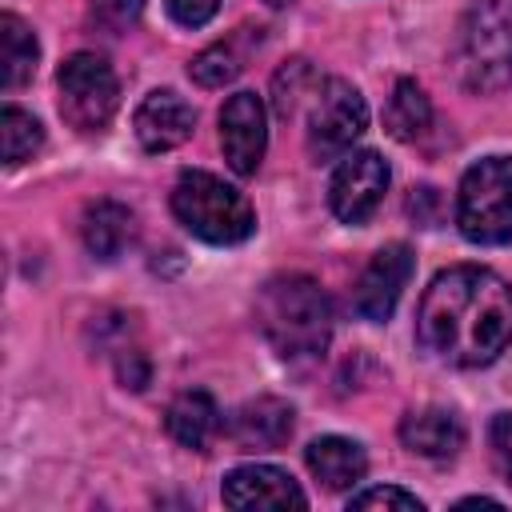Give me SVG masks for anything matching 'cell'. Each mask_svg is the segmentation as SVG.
I'll list each match as a JSON object with an SVG mask.
<instances>
[{"instance_id": "cell-28", "label": "cell", "mask_w": 512, "mask_h": 512, "mask_svg": "<svg viewBox=\"0 0 512 512\" xmlns=\"http://www.w3.org/2000/svg\"><path fill=\"white\" fill-rule=\"evenodd\" d=\"M500 508V500H488V496H468V500H460V508Z\"/></svg>"}, {"instance_id": "cell-2", "label": "cell", "mask_w": 512, "mask_h": 512, "mask_svg": "<svg viewBox=\"0 0 512 512\" xmlns=\"http://www.w3.org/2000/svg\"><path fill=\"white\" fill-rule=\"evenodd\" d=\"M256 324L280 360L312 364L332 340V304L312 276L280 272L256 296Z\"/></svg>"}, {"instance_id": "cell-29", "label": "cell", "mask_w": 512, "mask_h": 512, "mask_svg": "<svg viewBox=\"0 0 512 512\" xmlns=\"http://www.w3.org/2000/svg\"><path fill=\"white\" fill-rule=\"evenodd\" d=\"M264 4H272V8H284V4H292V0H264Z\"/></svg>"}, {"instance_id": "cell-8", "label": "cell", "mask_w": 512, "mask_h": 512, "mask_svg": "<svg viewBox=\"0 0 512 512\" xmlns=\"http://www.w3.org/2000/svg\"><path fill=\"white\" fill-rule=\"evenodd\" d=\"M384 188H388V164L380 160V152H372V148L344 152L332 172V184H328V204H332L336 220L364 224L376 212V204L384 200Z\"/></svg>"}, {"instance_id": "cell-17", "label": "cell", "mask_w": 512, "mask_h": 512, "mask_svg": "<svg viewBox=\"0 0 512 512\" xmlns=\"http://www.w3.org/2000/svg\"><path fill=\"white\" fill-rule=\"evenodd\" d=\"M80 240L96 260H116L136 240V216L116 200H96L80 216Z\"/></svg>"}, {"instance_id": "cell-14", "label": "cell", "mask_w": 512, "mask_h": 512, "mask_svg": "<svg viewBox=\"0 0 512 512\" xmlns=\"http://www.w3.org/2000/svg\"><path fill=\"white\" fill-rule=\"evenodd\" d=\"M400 444L424 460H452L464 448V420L452 408H416L400 420Z\"/></svg>"}, {"instance_id": "cell-3", "label": "cell", "mask_w": 512, "mask_h": 512, "mask_svg": "<svg viewBox=\"0 0 512 512\" xmlns=\"http://www.w3.org/2000/svg\"><path fill=\"white\" fill-rule=\"evenodd\" d=\"M456 76L468 92L492 96L512 84V0H472L456 28Z\"/></svg>"}, {"instance_id": "cell-10", "label": "cell", "mask_w": 512, "mask_h": 512, "mask_svg": "<svg viewBox=\"0 0 512 512\" xmlns=\"http://www.w3.org/2000/svg\"><path fill=\"white\" fill-rule=\"evenodd\" d=\"M220 148L236 176H252L268 148V116L256 92H236L220 108Z\"/></svg>"}, {"instance_id": "cell-22", "label": "cell", "mask_w": 512, "mask_h": 512, "mask_svg": "<svg viewBox=\"0 0 512 512\" xmlns=\"http://www.w3.org/2000/svg\"><path fill=\"white\" fill-rule=\"evenodd\" d=\"M316 84V76H312V68H308V60H288L280 72H276V80H272V100H276V112L284 116V120H292L296 112H300V100H304V88H312Z\"/></svg>"}, {"instance_id": "cell-13", "label": "cell", "mask_w": 512, "mask_h": 512, "mask_svg": "<svg viewBox=\"0 0 512 512\" xmlns=\"http://www.w3.org/2000/svg\"><path fill=\"white\" fill-rule=\"evenodd\" d=\"M292 408L276 396H256L248 404H240L228 420V436L236 448L244 452H272L292 436Z\"/></svg>"}, {"instance_id": "cell-12", "label": "cell", "mask_w": 512, "mask_h": 512, "mask_svg": "<svg viewBox=\"0 0 512 512\" xmlns=\"http://www.w3.org/2000/svg\"><path fill=\"white\" fill-rule=\"evenodd\" d=\"M132 128H136V140H140L144 152H168V148H176L192 136L196 112L180 92L156 88L140 100V108L132 116Z\"/></svg>"}, {"instance_id": "cell-11", "label": "cell", "mask_w": 512, "mask_h": 512, "mask_svg": "<svg viewBox=\"0 0 512 512\" xmlns=\"http://www.w3.org/2000/svg\"><path fill=\"white\" fill-rule=\"evenodd\" d=\"M220 496L236 512H252V508H308V496L300 492V484L284 468H272V464L232 468L224 476Z\"/></svg>"}, {"instance_id": "cell-21", "label": "cell", "mask_w": 512, "mask_h": 512, "mask_svg": "<svg viewBox=\"0 0 512 512\" xmlns=\"http://www.w3.org/2000/svg\"><path fill=\"white\" fill-rule=\"evenodd\" d=\"M0 140H4V164L8 168H16V164H24V160H32L36 152H40V144H44V128H40V120H32L24 108H4L0 112Z\"/></svg>"}, {"instance_id": "cell-15", "label": "cell", "mask_w": 512, "mask_h": 512, "mask_svg": "<svg viewBox=\"0 0 512 512\" xmlns=\"http://www.w3.org/2000/svg\"><path fill=\"white\" fill-rule=\"evenodd\" d=\"M164 428H168V436H172L180 448L204 452V448L220 436L224 420H220L216 400H212L204 388H188V392H180V396L168 404V412H164Z\"/></svg>"}, {"instance_id": "cell-19", "label": "cell", "mask_w": 512, "mask_h": 512, "mask_svg": "<svg viewBox=\"0 0 512 512\" xmlns=\"http://www.w3.org/2000/svg\"><path fill=\"white\" fill-rule=\"evenodd\" d=\"M384 124L404 144H412V140H420L428 132L432 104H428V96H424V88L416 80H396V88L388 96V108H384Z\"/></svg>"}, {"instance_id": "cell-27", "label": "cell", "mask_w": 512, "mask_h": 512, "mask_svg": "<svg viewBox=\"0 0 512 512\" xmlns=\"http://www.w3.org/2000/svg\"><path fill=\"white\" fill-rule=\"evenodd\" d=\"M116 376H120V384L124 388H144L148 384V360H144V352L140 348H120L116 352Z\"/></svg>"}, {"instance_id": "cell-23", "label": "cell", "mask_w": 512, "mask_h": 512, "mask_svg": "<svg viewBox=\"0 0 512 512\" xmlns=\"http://www.w3.org/2000/svg\"><path fill=\"white\" fill-rule=\"evenodd\" d=\"M348 508H400V512H420L424 500L416 492H404V488H364V492H352L348 496Z\"/></svg>"}, {"instance_id": "cell-9", "label": "cell", "mask_w": 512, "mask_h": 512, "mask_svg": "<svg viewBox=\"0 0 512 512\" xmlns=\"http://www.w3.org/2000/svg\"><path fill=\"white\" fill-rule=\"evenodd\" d=\"M408 276H412V248L408 244H384L364 264V272L352 284V308H356V316L368 320V324H384L396 312L400 292L408 288Z\"/></svg>"}, {"instance_id": "cell-24", "label": "cell", "mask_w": 512, "mask_h": 512, "mask_svg": "<svg viewBox=\"0 0 512 512\" xmlns=\"http://www.w3.org/2000/svg\"><path fill=\"white\" fill-rule=\"evenodd\" d=\"M144 12V0H92V24L104 32H128Z\"/></svg>"}, {"instance_id": "cell-5", "label": "cell", "mask_w": 512, "mask_h": 512, "mask_svg": "<svg viewBox=\"0 0 512 512\" xmlns=\"http://www.w3.org/2000/svg\"><path fill=\"white\" fill-rule=\"evenodd\" d=\"M456 224L472 244L512 240V156L476 160L456 192Z\"/></svg>"}, {"instance_id": "cell-16", "label": "cell", "mask_w": 512, "mask_h": 512, "mask_svg": "<svg viewBox=\"0 0 512 512\" xmlns=\"http://www.w3.org/2000/svg\"><path fill=\"white\" fill-rule=\"evenodd\" d=\"M304 460H308V472L328 488V492H344V488H356L368 472V456L356 440L348 436H320L304 448Z\"/></svg>"}, {"instance_id": "cell-20", "label": "cell", "mask_w": 512, "mask_h": 512, "mask_svg": "<svg viewBox=\"0 0 512 512\" xmlns=\"http://www.w3.org/2000/svg\"><path fill=\"white\" fill-rule=\"evenodd\" d=\"M248 28H240L236 36H228V40H220V44H212V48H204L192 64H188V72H192V80L200 84V88H224L228 80H236L240 72H244V60H248V48H244V36Z\"/></svg>"}, {"instance_id": "cell-1", "label": "cell", "mask_w": 512, "mask_h": 512, "mask_svg": "<svg viewBox=\"0 0 512 512\" xmlns=\"http://www.w3.org/2000/svg\"><path fill=\"white\" fill-rule=\"evenodd\" d=\"M416 336L452 368L492 364L512 344V284L476 264L440 272L420 296Z\"/></svg>"}, {"instance_id": "cell-26", "label": "cell", "mask_w": 512, "mask_h": 512, "mask_svg": "<svg viewBox=\"0 0 512 512\" xmlns=\"http://www.w3.org/2000/svg\"><path fill=\"white\" fill-rule=\"evenodd\" d=\"M216 8H220V0H168V16L176 24H184V28L208 24L216 16Z\"/></svg>"}, {"instance_id": "cell-7", "label": "cell", "mask_w": 512, "mask_h": 512, "mask_svg": "<svg viewBox=\"0 0 512 512\" xmlns=\"http://www.w3.org/2000/svg\"><path fill=\"white\" fill-rule=\"evenodd\" d=\"M56 88H60V116L80 132L104 128L120 100L116 72L96 52H72L56 72Z\"/></svg>"}, {"instance_id": "cell-4", "label": "cell", "mask_w": 512, "mask_h": 512, "mask_svg": "<svg viewBox=\"0 0 512 512\" xmlns=\"http://www.w3.org/2000/svg\"><path fill=\"white\" fill-rule=\"evenodd\" d=\"M172 216L208 244H240L256 232L248 196L212 172H180L172 188Z\"/></svg>"}, {"instance_id": "cell-25", "label": "cell", "mask_w": 512, "mask_h": 512, "mask_svg": "<svg viewBox=\"0 0 512 512\" xmlns=\"http://www.w3.org/2000/svg\"><path fill=\"white\" fill-rule=\"evenodd\" d=\"M488 444H492V460H496L500 476L512 484V412H500V416H492V428H488Z\"/></svg>"}, {"instance_id": "cell-18", "label": "cell", "mask_w": 512, "mask_h": 512, "mask_svg": "<svg viewBox=\"0 0 512 512\" xmlns=\"http://www.w3.org/2000/svg\"><path fill=\"white\" fill-rule=\"evenodd\" d=\"M36 60H40V44L32 28L20 16L4 12L0 16V88L16 92L20 84H28L36 72Z\"/></svg>"}, {"instance_id": "cell-6", "label": "cell", "mask_w": 512, "mask_h": 512, "mask_svg": "<svg viewBox=\"0 0 512 512\" xmlns=\"http://www.w3.org/2000/svg\"><path fill=\"white\" fill-rule=\"evenodd\" d=\"M308 104H312L308 108V156L324 164V160H340L344 152H352V144L368 128L364 96L348 80L328 76L316 84Z\"/></svg>"}]
</instances>
